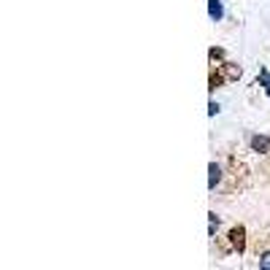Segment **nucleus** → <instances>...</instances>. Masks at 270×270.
<instances>
[{
	"label": "nucleus",
	"instance_id": "f257e3e1",
	"mask_svg": "<svg viewBox=\"0 0 270 270\" xmlns=\"http://www.w3.org/2000/svg\"><path fill=\"white\" fill-rule=\"evenodd\" d=\"M251 149H254V152H262V154L270 152V138H267V135H254V138H251Z\"/></svg>",
	"mask_w": 270,
	"mask_h": 270
},
{
	"label": "nucleus",
	"instance_id": "20e7f679",
	"mask_svg": "<svg viewBox=\"0 0 270 270\" xmlns=\"http://www.w3.org/2000/svg\"><path fill=\"white\" fill-rule=\"evenodd\" d=\"M233 243L238 246V251L243 249V230H241V227H238V230H233Z\"/></svg>",
	"mask_w": 270,
	"mask_h": 270
},
{
	"label": "nucleus",
	"instance_id": "f03ea898",
	"mask_svg": "<svg viewBox=\"0 0 270 270\" xmlns=\"http://www.w3.org/2000/svg\"><path fill=\"white\" fill-rule=\"evenodd\" d=\"M208 14H211V19H221L224 17V9H221V0H208Z\"/></svg>",
	"mask_w": 270,
	"mask_h": 270
},
{
	"label": "nucleus",
	"instance_id": "423d86ee",
	"mask_svg": "<svg viewBox=\"0 0 270 270\" xmlns=\"http://www.w3.org/2000/svg\"><path fill=\"white\" fill-rule=\"evenodd\" d=\"M259 267H262V270H270V251H265V254L259 257Z\"/></svg>",
	"mask_w": 270,
	"mask_h": 270
},
{
	"label": "nucleus",
	"instance_id": "7ed1b4c3",
	"mask_svg": "<svg viewBox=\"0 0 270 270\" xmlns=\"http://www.w3.org/2000/svg\"><path fill=\"white\" fill-rule=\"evenodd\" d=\"M208 173H211V178H208V187L213 189V187H216V184H219V178H221V168H219V165H216V162H213V165H211V168H208Z\"/></svg>",
	"mask_w": 270,
	"mask_h": 270
},
{
	"label": "nucleus",
	"instance_id": "39448f33",
	"mask_svg": "<svg viewBox=\"0 0 270 270\" xmlns=\"http://www.w3.org/2000/svg\"><path fill=\"white\" fill-rule=\"evenodd\" d=\"M259 84H265V92L270 95V73L267 70H259Z\"/></svg>",
	"mask_w": 270,
	"mask_h": 270
},
{
	"label": "nucleus",
	"instance_id": "0eeeda50",
	"mask_svg": "<svg viewBox=\"0 0 270 270\" xmlns=\"http://www.w3.org/2000/svg\"><path fill=\"white\" fill-rule=\"evenodd\" d=\"M227 73H230V78H238V76H241V68H233V65H230Z\"/></svg>",
	"mask_w": 270,
	"mask_h": 270
}]
</instances>
